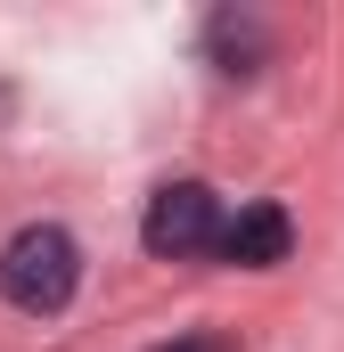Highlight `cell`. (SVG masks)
Segmentation results:
<instances>
[{
    "mask_svg": "<svg viewBox=\"0 0 344 352\" xmlns=\"http://www.w3.org/2000/svg\"><path fill=\"white\" fill-rule=\"evenodd\" d=\"M213 254L238 263V270H270V263L295 254V221H287L279 205H238V213L222 221V246H213Z\"/></svg>",
    "mask_w": 344,
    "mask_h": 352,
    "instance_id": "cell-3",
    "label": "cell"
},
{
    "mask_svg": "<svg viewBox=\"0 0 344 352\" xmlns=\"http://www.w3.org/2000/svg\"><path fill=\"white\" fill-rule=\"evenodd\" d=\"M74 287H83V246H74L58 221H33V230H17V238L0 246V295H8L17 311L50 320V311L74 303Z\"/></svg>",
    "mask_w": 344,
    "mask_h": 352,
    "instance_id": "cell-1",
    "label": "cell"
},
{
    "mask_svg": "<svg viewBox=\"0 0 344 352\" xmlns=\"http://www.w3.org/2000/svg\"><path fill=\"white\" fill-rule=\"evenodd\" d=\"M156 352H230V336H180V344H156Z\"/></svg>",
    "mask_w": 344,
    "mask_h": 352,
    "instance_id": "cell-5",
    "label": "cell"
},
{
    "mask_svg": "<svg viewBox=\"0 0 344 352\" xmlns=\"http://www.w3.org/2000/svg\"><path fill=\"white\" fill-rule=\"evenodd\" d=\"M140 246L156 263H189V254H213L222 246V197L205 180H172L148 197V221H140Z\"/></svg>",
    "mask_w": 344,
    "mask_h": 352,
    "instance_id": "cell-2",
    "label": "cell"
},
{
    "mask_svg": "<svg viewBox=\"0 0 344 352\" xmlns=\"http://www.w3.org/2000/svg\"><path fill=\"white\" fill-rule=\"evenodd\" d=\"M205 41H213V58H222V74H255V58L270 50V33H262L255 16H238V8H222V16L205 25Z\"/></svg>",
    "mask_w": 344,
    "mask_h": 352,
    "instance_id": "cell-4",
    "label": "cell"
}]
</instances>
